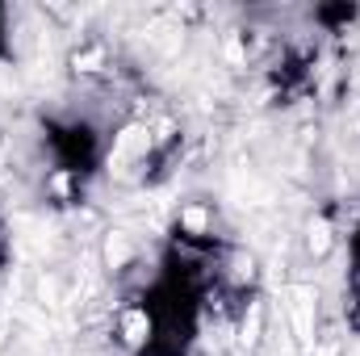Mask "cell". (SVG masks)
<instances>
[{
    "instance_id": "4",
    "label": "cell",
    "mask_w": 360,
    "mask_h": 356,
    "mask_svg": "<svg viewBox=\"0 0 360 356\" xmlns=\"http://www.w3.org/2000/svg\"><path fill=\"white\" fill-rule=\"evenodd\" d=\"M8 268H13V231H8V218L0 214V289L8 281Z\"/></svg>"
},
{
    "instance_id": "5",
    "label": "cell",
    "mask_w": 360,
    "mask_h": 356,
    "mask_svg": "<svg viewBox=\"0 0 360 356\" xmlns=\"http://www.w3.org/2000/svg\"><path fill=\"white\" fill-rule=\"evenodd\" d=\"M13 59V30H8V8L0 4V63Z\"/></svg>"
},
{
    "instance_id": "1",
    "label": "cell",
    "mask_w": 360,
    "mask_h": 356,
    "mask_svg": "<svg viewBox=\"0 0 360 356\" xmlns=\"http://www.w3.org/2000/svg\"><path fill=\"white\" fill-rule=\"evenodd\" d=\"M344 252H348V268H344V323L348 331L360 336V205L356 218L344 235Z\"/></svg>"
},
{
    "instance_id": "2",
    "label": "cell",
    "mask_w": 360,
    "mask_h": 356,
    "mask_svg": "<svg viewBox=\"0 0 360 356\" xmlns=\"http://www.w3.org/2000/svg\"><path fill=\"white\" fill-rule=\"evenodd\" d=\"M302 243H306L310 260H327L335 248H344V231H340V222H335L331 214H314V218L306 222V235H302Z\"/></svg>"
},
{
    "instance_id": "3",
    "label": "cell",
    "mask_w": 360,
    "mask_h": 356,
    "mask_svg": "<svg viewBox=\"0 0 360 356\" xmlns=\"http://www.w3.org/2000/svg\"><path fill=\"white\" fill-rule=\"evenodd\" d=\"M310 21L323 30V34H348L360 21V4H319L310 13Z\"/></svg>"
}]
</instances>
